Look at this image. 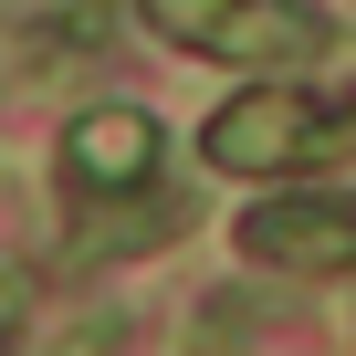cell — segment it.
<instances>
[{
  "mask_svg": "<svg viewBox=\"0 0 356 356\" xmlns=\"http://www.w3.org/2000/svg\"><path fill=\"white\" fill-rule=\"evenodd\" d=\"M210 168H231V178H273V168H304V157H346L356 147V105H314V95H293V84H252V95H231L220 115H210Z\"/></svg>",
  "mask_w": 356,
  "mask_h": 356,
  "instance_id": "obj_1",
  "label": "cell"
},
{
  "mask_svg": "<svg viewBox=\"0 0 356 356\" xmlns=\"http://www.w3.org/2000/svg\"><path fill=\"white\" fill-rule=\"evenodd\" d=\"M252 262H283V273H346L356 262V200L335 189H304V200H262L241 220Z\"/></svg>",
  "mask_w": 356,
  "mask_h": 356,
  "instance_id": "obj_2",
  "label": "cell"
},
{
  "mask_svg": "<svg viewBox=\"0 0 356 356\" xmlns=\"http://www.w3.org/2000/svg\"><path fill=\"white\" fill-rule=\"evenodd\" d=\"M168 42H220L231 63H273V53H314L325 42V22L314 11H241V0H231V11H200V0H157V11H147Z\"/></svg>",
  "mask_w": 356,
  "mask_h": 356,
  "instance_id": "obj_3",
  "label": "cell"
},
{
  "mask_svg": "<svg viewBox=\"0 0 356 356\" xmlns=\"http://www.w3.org/2000/svg\"><path fill=\"white\" fill-rule=\"evenodd\" d=\"M157 168V115L147 105H84L63 126V178L74 189H136Z\"/></svg>",
  "mask_w": 356,
  "mask_h": 356,
  "instance_id": "obj_4",
  "label": "cell"
}]
</instances>
